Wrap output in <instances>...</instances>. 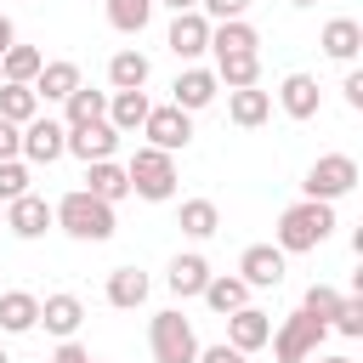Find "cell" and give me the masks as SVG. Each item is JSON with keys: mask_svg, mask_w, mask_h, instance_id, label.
Returning <instances> with one entry per match:
<instances>
[{"mask_svg": "<svg viewBox=\"0 0 363 363\" xmlns=\"http://www.w3.org/2000/svg\"><path fill=\"white\" fill-rule=\"evenodd\" d=\"M352 187H357V159H352V153H323V159H312V170H306V182H301V193L318 199V204H335V199H346Z\"/></svg>", "mask_w": 363, "mask_h": 363, "instance_id": "5b68a950", "label": "cell"}, {"mask_svg": "<svg viewBox=\"0 0 363 363\" xmlns=\"http://www.w3.org/2000/svg\"><path fill=\"white\" fill-rule=\"evenodd\" d=\"M23 193H34V187H28V164H23V159H6V164H0V204H11V199H23Z\"/></svg>", "mask_w": 363, "mask_h": 363, "instance_id": "d590c367", "label": "cell"}, {"mask_svg": "<svg viewBox=\"0 0 363 363\" xmlns=\"http://www.w3.org/2000/svg\"><path fill=\"white\" fill-rule=\"evenodd\" d=\"M0 119H11V125L40 119V96H34V85H6V79H0Z\"/></svg>", "mask_w": 363, "mask_h": 363, "instance_id": "1f68e13d", "label": "cell"}, {"mask_svg": "<svg viewBox=\"0 0 363 363\" xmlns=\"http://www.w3.org/2000/svg\"><path fill=\"white\" fill-rule=\"evenodd\" d=\"M289 6H318V0H289Z\"/></svg>", "mask_w": 363, "mask_h": 363, "instance_id": "f6af8a7d", "label": "cell"}, {"mask_svg": "<svg viewBox=\"0 0 363 363\" xmlns=\"http://www.w3.org/2000/svg\"><path fill=\"white\" fill-rule=\"evenodd\" d=\"M329 233H335V204L301 199L278 216V250L284 255H312L318 244H329Z\"/></svg>", "mask_w": 363, "mask_h": 363, "instance_id": "7a4b0ae2", "label": "cell"}, {"mask_svg": "<svg viewBox=\"0 0 363 363\" xmlns=\"http://www.w3.org/2000/svg\"><path fill=\"white\" fill-rule=\"evenodd\" d=\"M306 363H352V357H340V352H312Z\"/></svg>", "mask_w": 363, "mask_h": 363, "instance_id": "ee69618b", "label": "cell"}, {"mask_svg": "<svg viewBox=\"0 0 363 363\" xmlns=\"http://www.w3.org/2000/svg\"><path fill=\"white\" fill-rule=\"evenodd\" d=\"M28 329H40V295L0 289V335H28Z\"/></svg>", "mask_w": 363, "mask_h": 363, "instance_id": "d6986e66", "label": "cell"}, {"mask_svg": "<svg viewBox=\"0 0 363 363\" xmlns=\"http://www.w3.org/2000/svg\"><path fill=\"white\" fill-rule=\"evenodd\" d=\"M278 108H284L289 119H318V108H323L318 79H312V74H284V85H278Z\"/></svg>", "mask_w": 363, "mask_h": 363, "instance_id": "e0dca14e", "label": "cell"}, {"mask_svg": "<svg viewBox=\"0 0 363 363\" xmlns=\"http://www.w3.org/2000/svg\"><path fill=\"white\" fill-rule=\"evenodd\" d=\"M142 136H147V147H159V153H182L187 142H193V113H182V108H147V119H142Z\"/></svg>", "mask_w": 363, "mask_h": 363, "instance_id": "52a82bcc", "label": "cell"}, {"mask_svg": "<svg viewBox=\"0 0 363 363\" xmlns=\"http://www.w3.org/2000/svg\"><path fill=\"white\" fill-rule=\"evenodd\" d=\"M40 323H45V335L74 340V335H79V323H85V301H79V295H68V289H57V295H45V301H40Z\"/></svg>", "mask_w": 363, "mask_h": 363, "instance_id": "7c38bea8", "label": "cell"}, {"mask_svg": "<svg viewBox=\"0 0 363 363\" xmlns=\"http://www.w3.org/2000/svg\"><path fill=\"white\" fill-rule=\"evenodd\" d=\"M335 306H340V289H329V284H312V289L301 295V312H306V318H318V323H329V318H335Z\"/></svg>", "mask_w": 363, "mask_h": 363, "instance_id": "e575fe53", "label": "cell"}, {"mask_svg": "<svg viewBox=\"0 0 363 363\" xmlns=\"http://www.w3.org/2000/svg\"><path fill=\"white\" fill-rule=\"evenodd\" d=\"M51 363H96L79 340H57V352H51Z\"/></svg>", "mask_w": 363, "mask_h": 363, "instance_id": "60d3db41", "label": "cell"}, {"mask_svg": "<svg viewBox=\"0 0 363 363\" xmlns=\"http://www.w3.org/2000/svg\"><path fill=\"white\" fill-rule=\"evenodd\" d=\"M340 96H346V108H352V113H363V74H357V68L340 79Z\"/></svg>", "mask_w": 363, "mask_h": 363, "instance_id": "ab89813d", "label": "cell"}, {"mask_svg": "<svg viewBox=\"0 0 363 363\" xmlns=\"http://www.w3.org/2000/svg\"><path fill=\"white\" fill-rule=\"evenodd\" d=\"M147 91H108V125L119 130V136H130V130H142V119H147Z\"/></svg>", "mask_w": 363, "mask_h": 363, "instance_id": "484cf974", "label": "cell"}, {"mask_svg": "<svg viewBox=\"0 0 363 363\" xmlns=\"http://www.w3.org/2000/svg\"><path fill=\"white\" fill-rule=\"evenodd\" d=\"M51 216H57V227L68 233V238H79V244H108L113 238V204H102V199H91L85 187H74V193H62L57 204H51Z\"/></svg>", "mask_w": 363, "mask_h": 363, "instance_id": "6da1fadb", "label": "cell"}, {"mask_svg": "<svg viewBox=\"0 0 363 363\" xmlns=\"http://www.w3.org/2000/svg\"><path fill=\"white\" fill-rule=\"evenodd\" d=\"M227 119H233L238 130L267 125V119H272V91H261V85H250V91H227Z\"/></svg>", "mask_w": 363, "mask_h": 363, "instance_id": "ffe728a7", "label": "cell"}, {"mask_svg": "<svg viewBox=\"0 0 363 363\" xmlns=\"http://www.w3.org/2000/svg\"><path fill=\"white\" fill-rule=\"evenodd\" d=\"M267 340H272V318H267L261 306H238V312L227 318V346H238L244 357H250V352H261Z\"/></svg>", "mask_w": 363, "mask_h": 363, "instance_id": "2e32d148", "label": "cell"}, {"mask_svg": "<svg viewBox=\"0 0 363 363\" xmlns=\"http://www.w3.org/2000/svg\"><path fill=\"white\" fill-rule=\"evenodd\" d=\"M0 363H11V357H6V346H0Z\"/></svg>", "mask_w": 363, "mask_h": 363, "instance_id": "bcb514c9", "label": "cell"}, {"mask_svg": "<svg viewBox=\"0 0 363 363\" xmlns=\"http://www.w3.org/2000/svg\"><path fill=\"white\" fill-rule=\"evenodd\" d=\"M79 85H85V79H79V62H68V57H51V62L34 74V96H40V108H45V102H68Z\"/></svg>", "mask_w": 363, "mask_h": 363, "instance_id": "4fadbf2b", "label": "cell"}, {"mask_svg": "<svg viewBox=\"0 0 363 363\" xmlns=\"http://www.w3.org/2000/svg\"><path fill=\"white\" fill-rule=\"evenodd\" d=\"M284 272H289V255H284L278 244H250V250L238 255V278H244L250 289H278Z\"/></svg>", "mask_w": 363, "mask_h": 363, "instance_id": "30bf717a", "label": "cell"}, {"mask_svg": "<svg viewBox=\"0 0 363 363\" xmlns=\"http://www.w3.org/2000/svg\"><path fill=\"white\" fill-rule=\"evenodd\" d=\"M113 147H119V130H113L108 119H96V125L68 130V147H62V153H74L79 164H96V159H113Z\"/></svg>", "mask_w": 363, "mask_h": 363, "instance_id": "9a60e30c", "label": "cell"}, {"mask_svg": "<svg viewBox=\"0 0 363 363\" xmlns=\"http://www.w3.org/2000/svg\"><path fill=\"white\" fill-rule=\"evenodd\" d=\"M153 6H170V11H199V0H153Z\"/></svg>", "mask_w": 363, "mask_h": 363, "instance_id": "7bdbcfd3", "label": "cell"}, {"mask_svg": "<svg viewBox=\"0 0 363 363\" xmlns=\"http://www.w3.org/2000/svg\"><path fill=\"white\" fill-rule=\"evenodd\" d=\"M323 335H329V323H318V318H306V312H289L278 329H272V357L278 363H306L312 352H323Z\"/></svg>", "mask_w": 363, "mask_h": 363, "instance_id": "8992f818", "label": "cell"}, {"mask_svg": "<svg viewBox=\"0 0 363 363\" xmlns=\"http://www.w3.org/2000/svg\"><path fill=\"white\" fill-rule=\"evenodd\" d=\"M318 45H323L335 62H352V57L363 51V23H357V17H329L323 34H318Z\"/></svg>", "mask_w": 363, "mask_h": 363, "instance_id": "603a6c76", "label": "cell"}, {"mask_svg": "<svg viewBox=\"0 0 363 363\" xmlns=\"http://www.w3.org/2000/svg\"><path fill=\"white\" fill-rule=\"evenodd\" d=\"M261 45V34H255V23L250 17H233V23H210V51L216 57H233V51H255Z\"/></svg>", "mask_w": 363, "mask_h": 363, "instance_id": "83f0119b", "label": "cell"}, {"mask_svg": "<svg viewBox=\"0 0 363 363\" xmlns=\"http://www.w3.org/2000/svg\"><path fill=\"white\" fill-rule=\"evenodd\" d=\"M329 329H335V335H346V340H357V335H363V295H340V306H335Z\"/></svg>", "mask_w": 363, "mask_h": 363, "instance_id": "836d02e7", "label": "cell"}, {"mask_svg": "<svg viewBox=\"0 0 363 363\" xmlns=\"http://www.w3.org/2000/svg\"><path fill=\"white\" fill-rule=\"evenodd\" d=\"M147 17H153V0H108V23L119 34H142Z\"/></svg>", "mask_w": 363, "mask_h": 363, "instance_id": "d6a6232c", "label": "cell"}, {"mask_svg": "<svg viewBox=\"0 0 363 363\" xmlns=\"http://www.w3.org/2000/svg\"><path fill=\"white\" fill-rule=\"evenodd\" d=\"M216 74L210 68H182L176 74V85H170V108H182V113H199V108H210L216 102Z\"/></svg>", "mask_w": 363, "mask_h": 363, "instance_id": "5bb4252c", "label": "cell"}, {"mask_svg": "<svg viewBox=\"0 0 363 363\" xmlns=\"http://www.w3.org/2000/svg\"><path fill=\"white\" fill-rule=\"evenodd\" d=\"M210 312H221V318H233L238 306H250V284L238 278V272H210V284H204V295H199Z\"/></svg>", "mask_w": 363, "mask_h": 363, "instance_id": "7402d4cb", "label": "cell"}, {"mask_svg": "<svg viewBox=\"0 0 363 363\" xmlns=\"http://www.w3.org/2000/svg\"><path fill=\"white\" fill-rule=\"evenodd\" d=\"M6 159H23V125H11V119H0V164Z\"/></svg>", "mask_w": 363, "mask_h": 363, "instance_id": "74e56055", "label": "cell"}, {"mask_svg": "<svg viewBox=\"0 0 363 363\" xmlns=\"http://www.w3.org/2000/svg\"><path fill=\"white\" fill-rule=\"evenodd\" d=\"M176 227H182L187 238H216V227H221V210H216V199H182V216H176Z\"/></svg>", "mask_w": 363, "mask_h": 363, "instance_id": "f546056e", "label": "cell"}, {"mask_svg": "<svg viewBox=\"0 0 363 363\" xmlns=\"http://www.w3.org/2000/svg\"><path fill=\"white\" fill-rule=\"evenodd\" d=\"M96 119H108V91L79 85V91L62 102V125H68V130H79V125H96Z\"/></svg>", "mask_w": 363, "mask_h": 363, "instance_id": "f1b7e54d", "label": "cell"}, {"mask_svg": "<svg viewBox=\"0 0 363 363\" xmlns=\"http://www.w3.org/2000/svg\"><path fill=\"white\" fill-rule=\"evenodd\" d=\"M11 45H17V23H11V17H6V11H0V57H6V51H11Z\"/></svg>", "mask_w": 363, "mask_h": 363, "instance_id": "b9f144b4", "label": "cell"}, {"mask_svg": "<svg viewBox=\"0 0 363 363\" xmlns=\"http://www.w3.org/2000/svg\"><path fill=\"white\" fill-rule=\"evenodd\" d=\"M125 182H130V193L147 199V204L176 199V153H159V147L142 142V147L130 153V164H125Z\"/></svg>", "mask_w": 363, "mask_h": 363, "instance_id": "3957f363", "label": "cell"}, {"mask_svg": "<svg viewBox=\"0 0 363 363\" xmlns=\"http://www.w3.org/2000/svg\"><path fill=\"white\" fill-rule=\"evenodd\" d=\"M164 284H170V295H176V301L204 295V284H210V261H204L199 250H187V255H176V261L164 267Z\"/></svg>", "mask_w": 363, "mask_h": 363, "instance_id": "ac0fdd59", "label": "cell"}, {"mask_svg": "<svg viewBox=\"0 0 363 363\" xmlns=\"http://www.w3.org/2000/svg\"><path fill=\"white\" fill-rule=\"evenodd\" d=\"M193 363H244V352L238 346H227V340H216V346H199V357Z\"/></svg>", "mask_w": 363, "mask_h": 363, "instance_id": "f35d334b", "label": "cell"}, {"mask_svg": "<svg viewBox=\"0 0 363 363\" xmlns=\"http://www.w3.org/2000/svg\"><path fill=\"white\" fill-rule=\"evenodd\" d=\"M147 289H153V284H147V272H142V267H113L102 295H108V306H119V312H136V306L147 301Z\"/></svg>", "mask_w": 363, "mask_h": 363, "instance_id": "44dd1931", "label": "cell"}, {"mask_svg": "<svg viewBox=\"0 0 363 363\" xmlns=\"http://www.w3.org/2000/svg\"><path fill=\"white\" fill-rule=\"evenodd\" d=\"M0 227H6L11 238H28V244H34V238H45V233L57 227V216H51V204H45L40 193H23V199L6 204V221H0Z\"/></svg>", "mask_w": 363, "mask_h": 363, "instance_id": "9c48e42d", "label": "cell"}, {"mask_svg": "<svg viewBox=\"0 0 363 363\" xmlns=\"http://www.w3.org/2000/svg\"><path fill=\"white\" fill-rule=\"evenodd\" d=\"M85 193H91V199H102V204H119V199L130 193V182H125V164H113V159H96V164H85Z\"/></svg>", "mask_w": 363, "mask_h": 363, "instance_id": "4316f807", "label": "cell"}, {"mask_svg": "<svg viewBox=\"0 0 363 363\" xmlns=\"http://www.w3.org/2000/svg\"><path fill=\"white\" fill-rule=\"evenodd\" d=\"M244 11H250V0H199V17H210V23H233Z\"/></svg>", "mask_w": 363, "mask_h": 363, "instance_id": "8d00e7d4", "label": "cell"}, {"mask_svg": "<svg viewBox=\"0 0 363 363\" xmlns=\"http://www.w3.org/2000/svg\"><path fill=\"white\" fill-rule=\"evenodd\" d=\"M147 74H153V62H147L136 45H125V51L108 57V85H113V91H142Z\"/></svg>", "mask_w": 363, "mask_h": 363, "instance_id": "d4e9b609", "label": "cell"}, {"mask_svg": "<svg viewBox=\"0 0 363 363\" xmlns=\"http://www.w3.org/2000/svg\"><path fill=\"white\" fill-rule=\"evenodd\" d=\"M147 346H153V363H193V357H199L193 318H182L176 306L153 312V323H147Z\"/></svg>", "mask_w": 363, "mask_h": 363, "instance_id": "277c9868", "label": "cell"}, {"mask_svg": "<svg viewBox=\"0 0 363 363\" xmlns=\"http://www.w3.org/2000/svg\"><path fill=\"white\" fill-rule=\"evenodd\" d=\"M164 45L193 68L204 51H210V17H199V11H176L170 17V34H164Z\"/></svg>", "mask_w": 363, "mask_h": 363, "instance_id": "8fae6325", "label": "cell"}, {"mask_svg": "<svg viewBox=\"0 0 363 363\" xmlns=\"http://www.w3.org/2000/svg\"><path fill=\"white\" fill-rule=\"evenodd\" d=\"M62 147H68V125H62V119L40 113V119L23 125V164H57Z\"/></svg>", "mask_w": 363, "mask_h": 363, "instance_id": "ba28073f", "label": "cell"}, {"mask_svg": "<svg viewBox=\"0 0 363 363\" xmlns=\"http://www.w3.org/2000/svg\"><path fill=\"white\" fill-rule=\"evenodd\" d=\"M0 221H6V204H0Z\"/></svg>", "mask_w": 363, "mask_h": 363, "instance_id": "7dc6e473", "label": "cell"}, {"mask_svg": "<svg viewBox=\"0 0 363 363\" xmlns=\"http://www.w3.org/2000/svg\"><path fill=\"white\" fill-rule=\"evenodd\" d=\"M40 68H45V51H34V45H11V51L0 57V79H6V85H34Z\"/></svg>", "mask_w": 363, "mask_h": 363, "instance_id": "4dcf8cb0", "label": "cell"}, {"mask_svg": "<svg viewBox=\"0 0 363 363\" xmlns=\"http://www.w3.org/2000/svg\"><path fill=\"white\" fill-rule=\"evenodd\" d=\"M216 85H227V91H250V85H261V51H233V57H216Z\"/></svg>", "mask_w": 363, "mask_h": 363, "instance_id": "cb8c5ba5", "label": "cell"}]
</instances>
